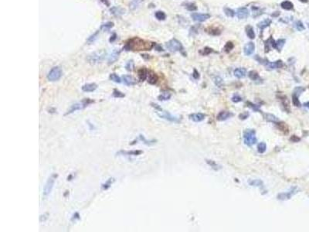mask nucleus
Returning a JSON list of instances; mask_svg holds the SVG:
<instances>
[{
	"instance_id": "obj_55",
	"label": "nucleus",
	"mask_w": 309,
	"mask_h": 232,
	"mask_svg": "<svg viewBox=\"0 0 309 232\" xmlns=\"http://www.w3.org/2000/svg\"><path fill=\"white\" fill-rule=\"evenodd\" d=\"M194 71H195V74H193V76H194V78H196V79H197V78H199V75H198V73H197V71H196V70H195Z\"/></svg>"
},
{
	"instance_id": "obj_53",
	"label": "nucleus",
	"mask_w": 309,
	"mask_h": 232,
	"mask_svg": "<svg viewBox=\"0 0 309 232\" xmlns=\"http://www.w3.org/2000/svg\"><path fill=\"white\" fill-rule=\"evenodd\" d=\"M110 185H111V180H110H110H108V182H107V183H105L104 186H107L105 189H108V188L110 187Z\"/></svg>"
},
{
	"instance_id": "obj_7",
	"label": "nucleus",
	"mask_w": 309,
	"mask_h": 232,
	"mask_svg": "<svg viewBox=\"0 0 309 232\" xmlns=\"http://www.w3.org/2000/svg\"><path fill=\"white\" fill-rule=\"evenodd\" d=\"M57 176L56 175H51V176L48 179L47 182L46 183L44 189V196H47L50 193V192L52 191V189L53 187L54 183H55V180H56Z\"/></svg>"
},
{
	"instance_id": "obj_52",
	"label": "nucleus",
	"mask_w": 309,
	"mask_h": 232,
	"mask_svg": "<svg viewBox=\"0 0 309 232\" xmlns=\"http://www.w3.org/2000/svg\"><path fill=\"white\" fill-rule=\"evenodd\" d=\"M212 52V50L211 49H209V48H205L204 49V54H209V53H211Z\"/></svg>"
},
{
	"instance_id": "obj_24",
	"label": "nucleus",
	"mask_w": 309,
	"mask_h": 232,
	"mask_svg": "<svg viewBox=\"0 0 309 232\" xmlns=\"http://www.w3.org/2000/svg\"><path fill=\"white\" fill-rule=\"evenodd\" d=\"M147 75H148V71H147L146 69L141 68V69L139 70V71H138V76H139V78H140L141 81H144V80L147 78Z\"/></svg>"
},
{
	"instance_id": "obj_16",
	"label": "nucleus",
	"mask_w": 309,
	"mask_h": 232,
	"mask_svg": "<svg viewBox=\"0 0 309 232\" xmlns=\"http://www.w3.org/2000/svg\"><path fill=\"white\" fill-rule=\"evenodd\" d=\"M120 55V51L119 50H114L112 52V53L110 55L109 58H108V63L111 64V63H114L119 57Z\"/></svg>"
},
{
	"instance_id": "obj_19",
	"label": "nucleus",
	"mask_w": 309,
	"mask_h": 232,
	"mask_svg": "<svg viewBox=\"0 0 309 232\" xmlns=\"http://www.w3.org/2000/svg\"><path fill=\"white\" fill-rule=\"evenodd\" d=\"M122 79H123V82L125 83V85H128V86H132L135 84L134 78L130 75H125L122 77Z\"/></svg>"
},
{
	"instance_id": "obj_13",
	"label": "nucleus",
	"mask_w": 309,
	"mask_h": 232,
	"mask_svg": "<svg viewBox=\"0 0 309 232\" xmlns=\"http://www.w3.org/2000/svg\"><path fill=\"white\" fill-rule=\"evenodd\" d=\"M232 116H233V114L231 112L226 111H222L217 115V120H219V121H225V120L230 118Z\"/></svg>"
},
{
	"instance_id": "obj_26",
	"label": "nucleus",
	"mask_w": 309,
	"mask_h": 232,
	"mask_svg": "<svg viewBox=\"0 0 309 232\" xmlns=\"http://www.w3.org/2000/svg\"><path fill=\"white\" fill-rule=\"evenodd\" d=\"M265 118H266V120L267 121H268V122H279V119L275 116V115H271V114H266V116H265Z\"/></svg>"
},
{
	"instance_id": "obj_42",
	"label": "nucleus",
	"mask_w": 309,
	"mask_h": 232,
	"mask_svg": "<svg viewBox=\"0 0 309 232\" xmlns=\"http://www.w3.org/2000/svg\"><path fill=\"white\" fill-rule=\"evenodd\" d=\"M139 3H140V1H139V0H133L132 2H131V4H130V9H131L132 10L135 9L136 8H138Z\"/></svg>"
},
{
	"instance_id": "obj_12",
	"label": "nucleus",
	"mask_w": 309,
	"mask_h": 232,
	"mask_svg": "<svg viewBox=\"0 0 309 232\" xmlns=\"http://www.w3.org/2000/svg\"><path fill=\"white\" fill-rule=\"evenodd\" d=\"M254 50H255V45H254V43L253 42H250L247 43L244 46L243 51H244L245 55L250 56V55H251V54L254 53Z\"/></svg>"
},
{
	"instance_id": "obj_11",
	"label": "nucleus",
	"mask_w": 309,
	"mask_h": 232,
	"mask_svg": "<svg viewBox=\"0 0 309 232\" xmlns=\"http://www.w3.org/2000/svg\"><path fill=\"white\" fill-rule=\"evenodd\" d=\"M191 17L195 21L203 22L206 20H208L210 17V16L209 14H201V13H193L191 14Z\"/></svg>"
},
{
	"instance_id": "obj_2",
	"label": "nucleus",
	"mask_w": 309,
	"mask_h": 232,
	"mask_svg": "<svg viewBox=\"0 0 309 232\" xmlns=\"http://www.w3.org/2000/svg\"><path fill=\"white\" fill-rule=\"evenodd\" d=\"M243 140L244 143L248 146H251L257 142L256 138V132L254 129H246L243 132Z\"/></svg>"
},
{
	"instance_id": "obj_40",
	"label": "nucleus",
	"mask_w": 309,
	"mask_h": 232,
	"mask_svg": "<svg viewBox=\"0 0 309 232\" xmlns=\"http://www.w3.org/2000/svg\"><path fill=\"white\" fill-rule=\"evenodd\" d=\"M294 26H295V28H296L298 31H302V30L305 29V26H304L303 23L301 21L296 22L295 24H294Z\"/></svg>"
},
{
	"instance_id": "obj_14",
	"label": "nucleus",
	"mask_w": 309,
	"mask_h": 232,
	"mask_svg": "<svg viewBox=\"0 0 309 232\" xmlns=\"http://www.w3.org/2000/svg\"><path fill=\"white\" fill-rule=\"evenodd\" d=\"M237 16L239 19H246L249 16V11L246 8H240L237 12Z\"/></svg>"
},
{
	"instance_id": "obj_48",
	"label": "nucleus",
	"mask_w": 309,
	"mask_h": 232,
	"mask_svg": "<svg viewBox=\"0 0 309 232\" xmlns=\"http://www.w3.org/2000/svg\"><path fill=\"white\" fill-rule=\"evenodd\" d=\"M248 116H249V113L248 112H245L243 114H240L239 117H240V119H246V118H248Z\"/></svg>"
},
{
	"instance_id": "obj_56",
	"label": "nucleus",
	"mask_w": 309,
	"mask_h": 232,
	"mask_svg": "<svg viewBox=\"0 0 309 232\" xmlns=\"http://www.w3.org/2000/svg\"><path fill=\"white\" fill-rule=\"evenodd\" d=\"M304 105L305 106L306 108H309V102H306V103H305V105Z\"/></svg>"
},
{
	"instance_id": "obj_57",
	"label": "nucleus",
	"mask_w": 309,
	"mask_h": 232,
	"mask_svg": "<svg viewBox=\"0 0 309 232\" xmlns=\"http://www.w3.org/2000/svg\"><path fill=\"white\" fill-rule=\"evenodd\" d=\"M301 2H308V0H300Z\"/></svg>"
},
{
	"instance_id": "obj_45",
	"label": "nucleus",
	"mask_w": 309,
	"mask_h": 232,
	"mask_svg": "<svg viewBox=\"0 0 309 232\" xmlns=\"http://www.w3.org/2000/svg\"><path fill=\"white\" fill-rule=\"evenodd\" d=\"M232 101H233V102H235V103H237V102H241V101H242V98H241V97H240V95H238V94H234V95L233 96V98H232Z\"/></svg>"
},
{
	"instance_id": "obj_46",
	"label": "nucleus",
	"mask_w": 309,
	"mask_h": 232,
	"mask_svg": "<svg viewBox=\"0 0 309 232\" xmlns=\"http://www.w3.org/2000/svg\"><path fill=\"white\" fill-rule=\"evenodd\" d=\"M113 94H114V96L115 98H123V97H125V94H122L121 91H118V90H114Z\"/></svg>"
},
{
	"instance_id": "obj_10",
	"label": "nucleus",
	"mask_w": 309,
	"mask_h": 232,
	"mask_svg": "<svg viewBox=\"0 0 309 232\" xmlns=\"http://www.w3.org/2000/svg\"><path fill=\"white\" fill-rule=\"evenodd\" d=\"M264 65L266 66V67H267L268 69H278V68H281L284 65V63L282 62V61H277L275 62H270L268 61H265Z\"/></svg>"
},
{
	"instance_id": "obj_25",
	"label": "nucleus",
	"mask_w": 309,
	"mask_h": 232,
	"mask_svg": "<svg viewBox=\"0 0 309 232\" xmlns=\"http://www.w3.org/2000/svg\"><path fill=\"white\" fill-rule=\"evenodd\" d=\"M206 32H208L211 35H219V34H220V29H218L217 28H215V27H212V26L207 28L206 29Z\"/></svg>"
},
{
	"instance_id": "obj_22",
	"label": "nucleus",
	"mask_w": 309,
	"mask_h": 232,
	"mask_svg": "<svg viewBox=\"0 0 309 232\" xmlns=\"http://www.w3.org/2000/svg\"><path fill=\"white\" fill-rule=\"evenodd\" d=\"M281 6L282 9H286V10H291V9H292L293 7H294L293 3H292L291 2H290V1H287V0L282 2L281 4Z\"/></svg>"
},
{
	"instance_id": "obj_44",
	"label": "nucleus",
	"mask_w": 309,
	"mask_h": 232,
	"mask_svg": "<svg viewBox=\"0 0 309 232\" xmlns=\"http://www.w3.org/2000/svg\"><path fill=\"white\" fill-rule=\"evenodd\" d=\"M278 125H279V128H280L281 131L285 132V133H287V132H288V128H287V126L285 124V123H278Z\"/></svg>"
},
{
	"instance_id": "obj_20",
	"label": "nucleus",
	"mask_w": 309,
	"mask_h": 232,
	"mask_svg": "<svg viewBox=\"0 0 309 232\" xmlns=\"http://www.w3.org/2000/svg\"><path fill=\"white\" fill-rule=\"evenodd\" d=\"M110 12L112 14H114L116 16H120L125 13V10L121 7H113L110 9Z\"/></svg>"
},
{
	"instance_id": "obj_41",
	"label": "nucleus",
	"mask_w": 309,
	"mask_h": 232,
	"mask_svg": "<svg viewBox=\"0 0 309 232\" xmlns=\"http://www.w3.org/2000/svg\"><path fill=\"white\" fill-rule=\"evenodd\" d=\"M305 88L304 87H297L295 89H294V93L293 94H296V95H298V96H299L303 91H305Z\"/></svg>"
},
{
	"instance_id": "obj_27",
	"label": "nucleus",
	"mask_w": 309,
	"mask_h": 232,
	"mask_svg": "<svg viewBox=\"0 0 309 232\" xmlns=\"http://www.w3.org/2000/svg\"><path fill=\"white\" fill-rule=\"evenodd\" d=\"M249 184L254 187H262L263 186V182L261 180H252L248 181Z\"/></svg>"
},
{
	"instance_id": "obj_37",
	"label": "nucleus",
	"mask_w": 309,
	"mask_h": 232,
	"mask_svg": "<svg viewBox=\"0 0 309 232\" xmlns=\"http://www.w3.org/2000/svg\"><path fill=\"white\" fill-rule=\"evenodd\" d=\"M266 148H267V146H266L265 142H261L257 146V151L260 153H264L266 151Z\"/></svg>"
},
{
	"instance_id": "obj_34",
	"label": "nucleus",
	"mask_w": 309,
	"mask_h": 232,
	"mask_svg": "<svg viewBox=\"0 0 309 232\" xmlns=\"http://www.w3.org/2000/svg\"><path fill=\"white\" fill-rule=\"evenodd\" d=\"M285 43V40H284V39H280V40H278L276 42V49H277L278 50H281L283 48Z\"/></svg>"
},
{
	"instance_id": "obj_1",
	"label": "nucleus",
	"mask_w": 309,
	"mask_h": 232,
	"mask_svg": "<svg viewBox=\"0 0 309 232\" xmlns=\"http://www.w3.org/2000/svg\"><path fill=\"white\" fill-rule=\"evenodd\" d=\"M153 46V43L149 42H145L139 38H133L131 39L128 43H127L125 48L128 50H148L152 49Z\"/></svg>"
},
{
	"instance_id": "obj_28",
	"label": "nucleus",
	"mask_w": 309,
	"mask_h": 232,
	"mask_svg": "<svg viewBox=\"0 0 309 232\" xmlns=\"http://www.w3.org/2000/svg\"><path fill=\"white\" fill-rule=\"evenodd\" d=\"M170 98H171V94L169 92H164L158 96V100L159 101H166V100H169Z\"/></svg>"
},
{
	"instance_id": "obj_9",
	"label": "nucleus",
	"mask_w": 309,
	"mask_h": 232,
	"mask_svg": "<svg viewBox=\"0 0 309 232\" xmlns=\"http://www.w3.org/2000/svg\"><path fill=\"white\" fill-rule=\"evenodd\" d=\"M91 102H92V101H90V100H85V101H83V102H81L74 104V105H73L72 107L70 108V111L66 113V115L71 114V113H73V112H74V111H77V110L84 109V108H86V107L89 104H90Z\"/></svg>"
},
{
	"instance_id": "obj_18",
	"label": "nucleus",
	"mask_w": 309,
	"mask_h": 232,
	"mask_svg": "<svg viewBox=\"0 0 309 232\" xmlns=\"http://www.w3.org/2000/svg\"><path fill=\"white\" fill-rule=\"evenodd\" d=\"M246 70L244 68H237L234 70V72H233L234 76L236 78H244L246 76Z\"/></svg>"
},
{
	"instance_id": "obj_4",
	"label": "nucleus",
	"mask_w": 309,
	"mask_h": 232,
	"mask_svg": "<svg viewBox=\"0 0 309 232\" xmlns=\"http://www.w3.org/2000/svg\"><path fill=\"white\" fill-rule=\"evenodd\" d=\"M62 76V70L59 67H55L52 68L50 73L47 75V78L50 81H58Z\"/></svg>"
},
{
	"instance_id": "obj_49",
	"label": "nucleus",
	"mask_w": 309,
	"mask_h": 232,
	"mask_svg": "<svg viewBox=\"0 0 309 232\" xmlns=\"http://www.w3.org/2000/svg\"><path fill=\"white\" fill-rule=\"evenodd\" d=\"M290 140L292 141V142H297L300 141V139H299L298 137H297L296 135H293V136L290 139Z\"/></svg>"
},
{
	"instance_id": "obj_21",
	"label": "nucleus",
	"mask_w": 309,
	"mask_h": 232,
	"mask_svg": "<svg viewBox=\"0 0 309 232\" xmlns=\"http://www.w3.org/2000/svg\"><path fill=\"white\" fill-rule=\"evenodd\" d=\"M246 33L247 37L250 39L253 40V39L255 38V33H254V29H253V27L251 26H246Z\"/></svg>"
},
{
	"instance_id": "obj_39",
	"label": "nucleus",
	"mask_w": 309,
	"mask_h": 232,
	"mask_svg": "<svg viewBox=\"0 0 309 232\" xmlns=\"http://www.w3.org/2000/svg\"><path fill=\"white\" fill-rule=\"evenodd\" d=\"M292 102H293L294 105L296 106V107L301 106V103L298 100V96L294 94H293V95H292Z\"/></svg>"
},
{
	"instance_id": "obj_33",
	"label": "nucleus",
	"mask_w": 309,
	"mask_h": 232,
	"mask_svg": "<svg viewBox=\"0 0 309 232\" xmlns=\"http://www.w3.org/2000/svg\"><path fill=\"white\" fill-rule=\"evenodd\" d=\"M223 11H224L225 14H226L227 16H229V17H233L234 15H235L234 11H233V9H230V8L225 7V8H223Z\"/></svg>"
},
{
	"instance_id": "obj_51",
	"label": "nucleus",
	"mask_w": 309,
	"mask_h": 232,
	"mask_svg": "<svg viewBox=\"0 0 309 232\" xmlns=\"http://www.w3.org/2000/svg\"><path fill=\"white\" fill-rule=\"evenodd\" d=\"M97 33H97H97H95V34H94V35H93V36H91V37H90V38H89L88 40V42H90H90H92V41H94V39H95V38H96V37H96V36H97Z\"/></svg>"
},
{
	"instance_id": "obj_32",
	"label": "nucleus",
	"mask_w": 309,
	"mask_h": 232,
	"mask_svg": "<svg viewBox=\"0 0 309 232\" xmlns=\"http://www.w3.org/2000/svg\"><path fill=\"white\" fill-rule=\"evenodd\" d=\"M249 78L252 80V81H257V79H259V75L258 73L255 70H251L249 72Z\"/></svg>"
},
{
	"instance_id": "obj_29",
	"label": "nucleus",
	"mask_w": 309,
	"mask_h": 232,
	"mask_svg": "<svg viewBox=\"0 0 309 232\" xmlns=\"http://www.w3.org/2000/svg\"><path fill=\"white\" fill-rule=\"evenodd\" d=\"M141 152H142L141 151H134V150L131 151V152H129V151H128V152H126V151H125V152L124 151H121L118 154L122 153L123 155H128V156H138V155H140Z\"/></svg>"
},
{
	"instance_id": "obj_36",
	"label": "nucleus",
	"mask_w": 309,
	"mask_h": 232,
	"mask_svg": "<svg viewBox=\"0 0 309 232\" xmlns=\"http://www.w3.org/2000/svg\"><path fill=\"white\" fill-rule=\"evenodd\" d=\"M113 26H114V23L111 22H107V23L102 25L101 27V29H103L104 31H108V30H109L110 28L113 27Z\"/></svg>"
},
{
	"instance_id": "obj_5",
	"label": "nucleus",
	"mask_w": 309,
	"mask_h": 232,
	"mask_svg": "<svg viewBox=\"0 0 309 232\" xmlns=\"http://www.w3.org/2000/svg\"><path fill=\"white\" fill-rule=\"evenodd\" d=\"M165 46H166V48L172 52L181 51L182 50V46L181 43L178 40H177L176 39H172V40H169L166 43Z\"/></svg>"
},
{
	"instance_id": "obj_54",
	"label": "nucleus",
	"mask_w": 309,
	"mask_h": 232,
	"mask_svg": "<svg viewBox=\"0 0 309 232\" xmlns=\"http://www.w3.org/2000/svg\"><path fill=\"white\" fill-rule=\"evenodd\" d=\"M111 37H112V38H110V42H113V41H114V40L116 39V34H115V33H114V34H113V36H112Z\"/></svg>"
},
{
	"instance_id": "obj_17",
	"label": "nucleus",
	"mask_w": 309,
	"mask_h": 232,
	"mask_svg": "<svg viewBox=\"0 0 309 232\" xmlns=\"http://www.w3.org/2000/svg\"><path fill=\"white\" fill-rule=\"evenodd\" d=\"M97 86L94 83H90V84H87L84 85L82 87V90L85 92H92L97 89Z\"/></svg>"
},
{
	"instance_id": "obj_50",
	"label": "nucleus",
	"mask_w": 309,
	"mask_h": 232,
	"mask_svg": "<svg viewBox=\"0 0 309 232\" xmlns=\"http://www.w3.org/2000/svg\"><path fill=\"white\" fill-rule=\"evenodd\" d=\"M215 82H216L217 85H218V86H220V85L223 84V81H222V79H220V78H217L215 79Z\"/></svg>"
},
{
	"instance_id": "obj_35",
	"label": "nucleus",
	"mask_w": 309,
	"mask_h": 232,
	"mask_svg": "<svg viewBox=\"0 0 309 232\" xmlns=\"http://www.w3.org/2000/svg\"><path fill=\"white\" fill-rule=\"evenodd\" d=\"M233 47H234V45H233V43L227 42L226 43L225 46H224V50H225L226 53H229L230 51H231V50L233 49Z\"/></svg>"
},
{
	"instance_id": "obj_23",
	"label": "nucleus",
	"mask_w": 309,
	"mask_h": 232,
	"mask_svg": "<svg viewBox=\"0 0 309 232\" xmlns=\"http://www.w3.org/2000/svg\"><path fill=\"white\" fill-rule=\"evenodd\" d=\"M270 23H271V20H269V19H267V20H264L261 21V22H259V23L257 24V26H258V27H259L261 30H264L266 27H267L268 26L270 25Z\"/></svg>"
},
{
	"instance_id": "obj_6",
	"label": "nucleus",
	"mask_w": 309,
	"mask_h": 232,
	"mask_svg": "<svg viewBox=\"0 0 309 232\" xmlns=\"http://www.w3.org/2000/svg\"><path fill=\"white\" fill-rule=\"evenodd\" d=\"M105 55H106V52L101 50L100 52H96L91 54L89 57L88 60L90 63H100L104 60Z\"/></svg>"
},
{
	"instance_id": "obj_8",
	"label": "nucleus",
	"mask_w": 309,
	"mask_h": 232,
	"mask_svg": "<svg viewBox=\"0 0 309 232\" xmlns=\"http://www.w3.org/2000/svg\"><path fill=\"white\" fill-rule=\"evenodd\" d=\"M298 192V189L297 187H294L292 188H291L290 190H288L287 192L285 193H281L280 194H278L277 196V199L279 200H289L291 199V197L292 196H294V194H296Z\"/></svg>"
},
{
	"instance_id": "obj_30",
	"label": "nucleus",
	"mask_w": 309,
	"mask_h": 232,
	"mask_svg": "<svg viewBox=\"0 0 309 232\" xmlns=\"http://www.w3.org/2000/svg\"><path fill=\"white\" fill-rule=\"evenodd\" d=\"M157 80H158V77L156 76V74L153 72H150V74H149V82L150 84H154L156 83Z\"/></svg>"
},
{
	"instance_id": "obj_31",
	"label": "nucleus",
	"mask_w": 309,
	"mask_h": 232,
	"mask_svg": "<svg viewBox=\"0 0 309 232\" xmlns=\"http://www.w3.org/2000/svg\"><path fill=\"white\" fill-rule=\"evenodd\" d=\"M156 19H158V20H165L166 18V15L165 14V13L162 12V11H158L155 13L154 14Z\"/></svg>"
},
{
	"instance_id": "obj_47",
	"label": "nucleus",
	"mask_w": 309,
	"mask_h": 232,
	"mask_svg": "<svg viewBox=\"0 0 309 232\" xmlns=\"http://www.w3.org/2000/svg\"><path fill=\"white\" fill-rule=\"evenodd\" d=\"M133 67H134V63H133V62L132 61H129L128 63L126 64V66H125V68H126L127 70H128V71H132L133 70Z\"/></svg>"
},
{
	"instance_id": "obj_38",
	"label": "nucleus",
	"mask_w": 309,
	"mask_h": 232,
	"mask_svg": "<svg viewBox=\"0 0 309 232\" xmlns=\"http://www.w3.org/2000/svg\"><path fill=\"white\" fill-rule=\"evenodd\" d=\"M110 79L112 81H114V82H115V83H121V78L116 74H111L110 75Z\"/></svg>"
},
{
	"instance_id": "obj_43",
	"label": "nucleus",
	"mask_w": 309,
	"mask_h": 232,
	"mask_svg": "<svg viewBox=\"0 0 309 232\" xmlns=\"http://www.w3.org/2000/svg\"><path fill=\"white\" fill-rule=\"evenodd\" d=\"M186 9H187L188 10H189V11H195V10L197 9V7H196V5L195 4H193V3H189V4H188V5H186Z\"/></svg>"
},
{
	"instance_id": "obj_3",
	"label": "nucleus",
	"mask_w": 309,
	"mask_h": 232,
	"mask_svg": "<svg viewBox=\"0 0 309 232\" xmlns=\"http://www.w3.org/2000/svg\"><path fill=\"white\" fill-rule=\"evenodd\" d=\"M153 107L155 108L158 111H159V112H157V113H158V116H159L160 118H164V119H166V120L170 121V122H179L178 118H177L176 116L172 115L170 113H169V112L166 111H163L158 105H155V104H154V105H153Z\"/></svg>"
},
{
	"instance_id": "obj_15",
	"label": "nucleus",
	"mask_w": 309,
	"mask_h": 232,
	"mask_svg": "<svg viewBox=\"0 0 309 232\" xmlns=\"http://www.w3.org/2000/svg\"><path fill=\"white\" fill-rule=\"evenodd\" d=\"M205 117H206V115L202 113H196V114H192L189 115V118L192 121L196 122H202V120H204Z\"/></svg>"
}]
</instances>
